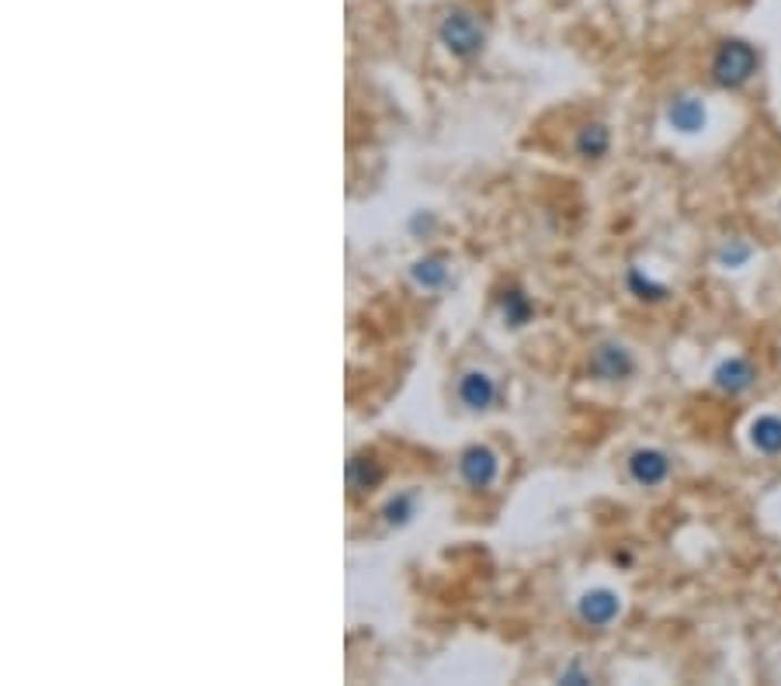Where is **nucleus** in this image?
Wrapping results in <instances>:
<instances>
[{
	"label": "nucleus",
	"mask_w": 781,
	"mask_h": 686,
	"mask_svg": "<svg viewBox=\"0 0 781 686\" xmlns=\"http://www.w3.org/2000/svg\"><path fill=\"white\" fill-rule=\"evenodd\" d=\"M761 66V52L753 49L750 42L743 39H726L716 52H712V63H709V73L719 88L726 91H737L743 84H750V76L758 73Z\"/></svg>",
	"instance_id": "nucleus-1"
},
{
	"label": "nucleus",
	"mask_w": 781,
	"mask_h": 686,
	"mask_svg": "<svg viewBox=\"0 0 781 686\" xmlns=\"http://www.w3.org/2000/svg\"><path fill=\"white\" fill-rule=\"evenodd\" d=\"M438 39L448 52H455V57H463V60L476 57V52L483 49V42H487V35H483V29H479V21L466 11H452L442 21Z\"/></svg>",
	"instance_id": "nucleus-2"
},
{
	"label": "nucleus",
	"mask_w": 781,
	"mask_h": 686,
	"mask_svg": "<svg viewBox=\"0 0 781 686\" xmlns=\"http://www.w3.org/2000/svg\"><path fill=\"white\" fill-rule=\"evenodd\" d=\"M618 614H622V596L608 586H598V590H587L577 603V617L587 624V627H608Z\"/></svg>",
	"instance_id": "nucleus-3"
},
{
	"label": "nucleus",
	"mask_w": 781,
	"mask_h": 686,
	"mask_svg": "<svg viewBox=\"0 0 781 686\" xmlns=\"http://www.w3.org/2000/svg\"><path fill=\"white\" fill-rule=\"evenodd\" d=\"M497 472H500V461L490 448L483 444H473L463 451L459 458V475L469 489H490L497 482Z\"/></svg>",
	"instance_id": "nucleus-4"
},
{
	"label": "nucleus",
	"mask_w": 781,
	"mask_h": 686,
	"mask_svg": "<svg viewBox=\"0 0 781 686\" xmlns=\"http://www.w3.org/2000/svg\"><path fill=\"white\" fill-rule=\"evenodd\" d=\"M636 371L632 354L622 344H598L595 354H590V375H598L601 381H626Z\"/></svg>",
	"instance_id": "nucleus-5"
},
{
	"label": "nucleus",
	"mask_w": 781,
	"mask_h": 686,
	"mask_svg": "<svg viewBox=\"0 0 781 686\" xmlns=\"http://www.w3.org/2000/svg\"><path fill=\"white\" fill-rule=\"evenodd\" d=\"M629 475L642 489L663 485L667 475H670V458L663 451H657V448H639V451L629 454Z\"/></svg>",
	"instance_id": "nucleus-6"
},
{
	"label": "nucleus",
	"mask_w": 781,
	"mask_h": 686,
	"mask_svg": "<svg viewBox=\"0 0 781 686\" xmlns=\"http://www.w3.org/2000/svg\"><path fill=\"white\" fill-rule=\"evenodd\" d=\"M753 381H758V371H753L747 358H726L712 371V386L726 396H743Z\"/></svg>",
	"instance_id": "nucleus-7"
},
{
	"label": "nucleus",
	"mask_w": 781,
	"mask_h": 686,
	"mask_svg": "<svg viewBox=\"0 0 781 686\" xmlns=\"http://www.w3.org/2000/svg\"><path fill=\"white\" fill-rule=\"evenodd\" d=\"M709 122V112H706V104L691 98V94H681L667 104V125L681 132V135H694V132H702Z\"/></svg>",
	"instance_id": "nucleus-8"
},
{
	"label": "nucleus",
	"mask_w": 781,
	"mask_h": 686,
	"mask_svg": "<svg viewBox=\"0 0 781 686\" xmlns=\"http://www.w3.org/2000/svg\"><path fill=\"white\" fill-rule=\"evenodd\" d=\"M455 396H459V402L466 409L479 413V409H490L497 402V386H494V378L487 371H466L459 378V389H455Z\"/></svg>",
	"instance_id": "nucleus-9"
},
{
	"label": "nucleus",
	"mask_w": 781,
	"mask_h": 686,
	"mask_svg": "<svg viewBox=\"0 0 781 686\" xmlns=\"http://www.w3.org/2000/svg\"><path fill=\"white\" fill-rule=\"evenodd\" d=\"M750 444L753 451H761V454H781V417L774 413H764L750 423Z\"/></svg>",
	"instance_id": "nucleus-10"
},
{
	"label": "nucleus",
	"mask_w": 781,
	"mask_h": 686,
	"mask_svg": "<svg viewBox=\"0 0 781 686\" xmlns=\"http://www.w3.org/2000/svg\"><path fill=\"white\" fill-rule=\"evenodd\" d=\"M574 150H577V156H584V160H601V156L611 150V132H608V125H601V122L584 125L580 135H577V143H574Z\"/></svg>",
	"instance_id": "nucleus-11"
},
{
	"label": "nucleus",
	"mask_w": 781,
	"mask_h": 686,
	"mask_svg": "<svg viewBox=\"0 0 781 686\" xmlns=\"http://www.w3.org/2000/svg\"><path fill=\"white\" fill-rule=\"evenodd\" d=\"M379 479H383V469L372 454H355L347 461V485H352V492H365Z\"/></svg>",
	"instance_id": "nucleus-12"
},
{
	"label": "nucleus",
	"mask_w": 781,
	"mask_h": 686,
	"mask_svg": "<svg viewBox=\"0 0 781 686\" xmlns=\"http://www.w3.org/2000/svg\"><path fill=\"white\" fill-rule=\"evenodd\" d=\"M410 278L417 288H427V291H435L448 281V264L442 257H420L414 267H410Z\"/></svg>",
	"instance_id": "nucleus-13"
},
{
	"label": "nucleus",
	"mask_w": 781,
	"mask_h": 686,
	"mask_svg": "<svg viewBox=\"0 0 781 686\" xmlns=\"http://www.w3.org/2000/svg\"><path fill=\"white\" fill-rule=\"evenodd\" d=\"M500 313H504V322H507V326H525V322L531 319V301H528L525 291L510 288V291H504V298H500Z\"/></svg>",
	"instance_id": "nucleus-14"
},
{
	"label": "nucleus",
	"mask_w": 781,
	"mask_h": 686,
	"mask_svg": "<svg viewBox=\"0 0 781 686\" xmlns=\"http://www.w3.org/2000/svg\"><path fill=\"white\" fill-rule=\"evenodd\" d=\"M629 291L642 301H663L667 298V285L653 281L650 274H642V267H629Z\"/></svg>",
	"instance_id": "nucleus-15"
},
{
	"label": "nucleus",
	"mask_w": 781,
	"mask_h": 686,
	"mask_svg": "<svg viewBox=\"0 0 781 686\" xmlns=\"http://www.w3.org/2000/svg\"><path fill=\"white\" fill-rule=\"evenodd\" d=\"M414 510H417V496H414V492H399V496H393V500L386 503L383 516H386V524L403 528V524H407V520L414 516Z\"/></svg>",
	"instance_id": "nucleus-16"
},
{
	"label": "nucleus",
	"mask_w": 781,
	"mask_h": 686,
	"mask_svg": "<svg viewBox=\"0 0 781 686\" xmlns=\"http://www.w3.org/2000/svg\"><path fill=\"white\" fill-rule=\"evenodd\" d=\"M750 243H743V239H726L722 246H719V264L722 267H730V270H737V267H743L747 260H750Z\"/></svg>",
	"instance_id": "nucleus-17"
},
{
	"label": "nucleus",
	"mask_w": 781,
	"mask_h": 686,
	"mask_svg": "<svg viewBox=\"0 0 781 686\" xmlns=\"http://www.w3.org/2000/svg\"><path fill=\"white\" fill-rule=\"evenodd\" d=\"M430 229H435V215H430V212H417V215L410 218V233H414V236L430 233Z\"/></svg>",
	"instance_id": "nucleus-18"
},
{
	"label": "nucleus",
	"mask_w": 781,
	"mask_h": 686,
	"mask_svg": "<svg viewBox=\"0 0 781 686\" xmlns=\"http://www.w3.org/2000/svg\"><path fill=\"white\" fill-rule=\"evenodd\" d=\"M559 679H562V683H574V679H577V683H590V676H587V673H580V669H567Z\"/></svg>",
	"instance_id": "nucleus-19"
}]
</instances>
